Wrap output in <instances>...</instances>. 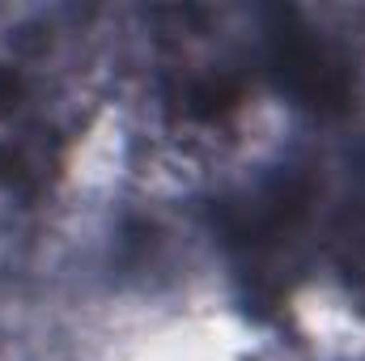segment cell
Masks as SVG:
<instances>
[{
    "instance_id": "1",
    "label": "cell",
    "mask_w": 365,
    "mask_h": 361,
    "mask_svg": "<svg viewBox=\"0 0 365 361\" xmlns=\"http://www.w3.org/2000/svg\"><path fill=\"white\" fill-rule=\"evenodd\" d=\"M280 68L289 77V86L302 98H319V102H336L340 98V68L327 60V51L306 39V34H280Z\"/></svg>"
}]
</instances>
